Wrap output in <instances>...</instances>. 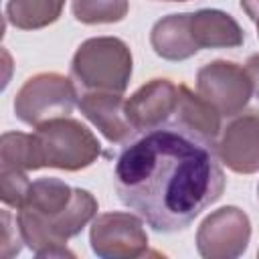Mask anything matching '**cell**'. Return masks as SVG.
<instances>
[{
  "label": "cell",
  "instance_id": "obj_21",
  "mask_svg": "<svg viewBox=\"0 0 259 259\" xmlns=\"http://www.w3.org/2000/svg\"><path fill=\"white\" fill-rule=\"evenodd\" d=\"M255 24H257V36H259V20H255Z\"/></svg>",
  "mask_w": 259,
  "mask_h": 259
},
{
  "label": "cell",
  "instance_id": "obj_14",
  "mask_svg": "<svg viewBox=\"0 0 259 259\" xmlns=\"http://www.w3.org/2000/svg\"><path fill=\"white\" fill-rule=\"evenodd\" d=\"M172 119L184 123L186 127L202 134L204 138H208L212 142H217V138L223 130L221 113L198 93H192L186 85H180V97H178V105H176Z\"/></svg>",
  "mask_w": 259,
  "mask_h": 259
},
{
  "label": "cell",
  "instance_id": "obj_7",
  "mask_svg": "<svg viewBox=\"0 0 259 259\" xmlns=\"http://www.w3.org/2000/svg\"><path fill=\"white\" fill-rule=\"evenodd\" d=\"M89 243L93 253L103 259H134L148 253V233L136 212L97 214L91 223Z\"/></svg>",
  "mask_w": 259,
  "mask_h": 259
},
{
  "label": "cell",
  "instance_id": "obj_17",
  "mask_svg": "<svg viewBox=\"0 0 259 259\" xmlns=\"http://www.w3.org/2000/svg\"><path fill=\"white\" fill-rule=\"evenodd\" d=\"M30 188V180L26 176V170L12 168V166H0V198L6 206L20 208Z\"/></svg>",
  "mask_w": 259,
  "mask_h": 259
},
{
  "label": "cell",
  "instance_id": "obj_20",
  "mask_svg": "<svg viewBox=\"0 0 259 259\" xmlns=\"http://www.w3.org/2000/svg\"><path fill=\"white\" fill-rule=\"evenodd\" d=\"M241 8L253 22L259 20V0H241Z\"/></svg>",
  "mask_w": 259,
  "mask_h": 259
},
{
  "label": "cell",
  "instance_id": "obj_2",
  "mask_svg": "<svg viewBox=\"0 0 259 259\" xmlns=\"http://www.w3.org/2000/svg\"><path fill=\"white\" fill-rule=\"evenodd\" d=\"M16 221L24 245L36 257H75L67 241L97 214V198L85 188H73L59 178L30 182Z\"/></svg>",
  "mask_w": 259,
  "mask_h": 259
},
{
  "label": "cell",
  "instance_id": "obj_10",
  "mask_svg": "<svg viewBox=\"0 0 259 259\" xmlns=\"http://www.w3.org/2000/svg\"><path fill=\"white\" fill-rule=\"evenodd\" d=\"M180 97V85H174L170 79H152L140 89H136L125 101V115L130 125L136 132L156 127L172 119Z\"/></svg>",
  "mask_w": 259,
  "mask_h": 259
},
{
  "label": "cell",
  "instance_id": "obj_22",
  "mask_svg": "<svg viewBox=\"0 0 259 259\" xmlns=\"http://www.w3.org/2000/svg\"><path fill=\"white\" fill-rule=\"evenodd\" d=\"M170 2H186V0H170Z\"/></svg>",
  "mask_w": 259,
  "mask_h": 259
},
{
  "label": "cell",
  "instance_id": "obj_23",
  "mask_svg": "<svg viewBox=\"0 0 259 259\" xmlns=\"http://www.w3.org/2000/svg\"><path fill=\"white\" fill-rule=\"evenodd\" d=\"M257 257H259V251H257Z\"/></svg>",
  "mask_w": 259,
  "mask_h": 259
},
{
  "label": "cell",
  "instance_id": "obj_8",
  "mask_svg": "<svg viewBox=\"0 0 259 259\" xmlns=\"http://www.w3.org/2000/svg\"><path fill=\"white\" fill-rule=\"evenodd\" d=\"M251 221L239 206H221L198 225L196 251L204 259H235L247 251Z\"/></svg>",
  "mask_w": 259,
  "mask_h": 259
},
{
  "label": "cell",
  "instance_id": "obj_6",
  "mask_svg": "<svg viewBox=\"0 0 259 259\" xmlns=\"http://www.w3.org/2000/svg\"><path fill=\"white\" fill-rule=\"evenodd\" d=\"M196 91L221 113V117H235L247 107L253 85L245 67L235 61L217 59L198 69Z\"/></svg>",
  "mask_w": 259,
  "mask_h": 259
},
{
  "label": "cell",
  "instance_id": "obj_5",
  "mask_svg": "<svg viewBox=\"0 0 259 259\" xmlns=\"http://www.w3.org/2000/svg\"><path fill=\"white\" fill-rule=\"evenodd\" d=\"M79 101L77 85L61 73H36L28 77L14 97L16 117L32 127L51 119L69 117Z\"/></svg>",
  "mask_w": 259,
  "mask_h": 259
},
{
  "label": "cell",
  "instance_id": "obj_1",
  "mask_svg": "<svg viewBox=\"0 0 259 259\" xmlns=\"http://www.w3.org/2000/svg\"><path fill=\"white\" fill-rule=\"evenodd\" d=\"M113 182L121 204L148 227L178 233L221 198L227 178L214 142L168 119L121 144Z\"/></svg>",
  "mask_w": 259,
  "mask_h": 259
},
{
  "label": "cell",
  "instance_id": "obj_18",
  "mask_svg": "<svg viewBox=\"0 0 259 259\" xmlns=\"http://www.w3.org/2000/svg\"><path fill=\"white\" fill-rule=\"evenodd\" d=\"M0 257L2 259H10L14 255L20 253L22 249V235H20V227L16 217L10 214L8 208H2V239H0Z\"/></svg>",
  "mask_w": 259,
  "mask_h": 259
},
{
  "label": "cell",
  "instance_id": "obj_13",
  "mask_svg": "<svg viewBox=\"0 0 259 259\" xmlns=\"http://www.w3.org/2000/svg\"><path fill=\"white\" fill-rule=\"evenodd\" d=\"M154 53L166 61H184L198 53L190 32V12L168 14L160 18L150 32Z\"/></svg>",
  "mask_w": 259,
  "mask_h": 259
},
{
  "label": "cell",
  "instance_id": "obj_4",
  "mask_svg": "<svg viewBox=\"0 0 259 259\" xmlns=\"http://www.w3.org/2000/svg\"><path fill=\"white\" fill-rule=\"evenodd\" d=\"M132 51L117 36L87 38L77 47L71 59V79L79 93H123L132 79Z\"/></svg>",
  "mask_w": 259,
  "mask_h": 259
},
{
  "label": "cell",
  "instance_id": "obj_15",
  "mask_svg": "<svg viewBox=\"0 0 259 259\" xmlns=\"http://www.w3.org/2000/svg\"><path fill=\"white\" fill-rule=\"evenodd\" d=\"M65 0H8L6 20L20 30H38L59 20Z\"/></svg>",
  "mask_w": 259,
  "mask_h": 259
},
{
  "label": "cell",
  "instance_id": "obj_12",
  "mask_svg": "<svg viewBox=\"0 0 259 259\" xmlns=\"http://www.w3.org/2000/svg\"><path fill=\"white\" fill-rule=\"evenodd\" d=\"M190 32L198 51L237 49L245 42V32L239 22L219 8H200L190 12Z\"/></svg>",
  "mask_w": 259,
  "mask_h": 259
},
{
  "label": "cell",
  "instance_id": "obj_9",
  "mask_svg": "<svg viewBox=\"0 0 259 259\" xmlns=\"http://www.w3.org/2000/svg\"><path fill=\"white\" fill-rule=\"evenodd\" d=\"M214 152L221 164L237 174L259 172V113L235 115L219 134Z\"/></svg>",
  "mask_w": 259,
  "mask_h": 259
},
{
  "label": "cell",
  "instance_id": "obj_19",
  "mask_svg": "<svg viewBox=\"0 0 259 259\" xmlns=\"http://www.w3.org/2000/svg\"><path fill=\"white\" fill-rule=\"evenodd\" d=\"M245 69L249 73V79H251V85H253V93L259 99V53H255V55H251L247 59Z\"/></svg>",
  "mask_w": 259,
  "mask_h": 259
},
{
  "label": "cell",
  "instance_id": "obj_16",
  "mask_svg": "<svg viewBox=\"0 0 259 259\" xmlns=\"http://www.w3.org/2000/svg\"><path fill=\"white\" fill-rule=\"evenodd\" d=\"M130 0H73L71 12L83 24H111L125 18Z\"/></svg>",
  "mask_w": 259,
  "mask_h": 259
},
{
  "label": "cell",
  "instance_id": "obj_24",
  "mask_svg": "<svg viewBox=\"0 0 259 259\" xmlns=\"http://www.w3.org/2000/svg\"><path fill=\"white\" fill-rule=\"evenodd\" d=\"M257 194H259V188H257Z\"/></svg>",
  "mask_w": 259,
  "mask_h": 259
},
{
  "label": "cell",
  "instance_id": "obj_3",
  "mask_svg": "<svg viewBox=\"0 0 259 259\" xmlns=\"http://www.w3.org/2000/svg\"><path fill=\"white\" fill-rule=\"evenodd\" d=\"M101 154L95 134L77 119H51L28 134V170L59 168L77 172L91 166Z\"/></svg>",
  "mask_w": 259,
  "mask_h": 259
},
{
  "label": "cell",
  "instance_id": "obj_11",
  "mask_svg": "<svg viewBox=\"0 0 259 259\" xmlns=\"http://www.w3.org/2000/svg\"><path fill=\"white\" fill-rule=\"evenodd\" d=\"M81 113L105 136L111 144H123L134 136V127L125 115V101L121 93L109 91H85L77 101Z\"/></svg>",
  "mask_w": 259,
  "mask_h": 259
}]
</instances>
